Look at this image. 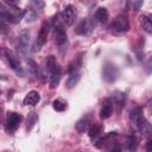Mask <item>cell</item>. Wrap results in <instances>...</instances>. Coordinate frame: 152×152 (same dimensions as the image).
<instances>
[{
    "label": "cell",
    "mask_w": 152,
    "mask_h": 152,
    "mask_svg": "<svg viewBox=\"0 0 152 152\" xmlns=\"http://www.w3.org/2000/svg\"><path fill=\"white\" fill-rule=\"evenodd\" d=\"M118 75H119L118 68H116L113 63L107 62V63L103 65V68H102V76H103L104 81H107L108 83H112V82L116 81Z\"/></svg>",
    "instance_id": "obj_1"
},
{
    "label": "cell",
    "mask_w": 152,
    "mask_h": 152,
    "mask_svg": "<svg viewBox=\"0 0 152 152\" xmlns=\"http://www.w3.org/2000/svg\"><path fill=\"white\" fill-rule=\"evenodd\" d=\"M129 27V24H128V19L126 15L124 14H120L118 15L114 21L110 25V28L114 31V32H118V33H121V32H126Z\"/></svg>",
    "instance_id": "obj_2"
},
{
    "label": "cell",
    "mask_w": 152,
    "mask_h": 152,
    "mask_svg": "<svg viewBox=\"0 0 152 152\" xmlns=\"http://www.w3.org/2000/svg\"><path fill=\"white\" fill-rule=\"evenodd\" d=\"M53 38H55V42L56 44L58 45H62L66 42V33H65V30L63 27V25L59 23V20H55V26H53Z\"/></svg>",
    "instance_id": "obj_3"
},
{
    "label": "cell",
    "mask_w": 152,
    "mask_h": 152,
    "mask_svg": "<svg viewBox=\"0 0 152 152\" xmlns=\"http://www.w3.org/2000/svg\"><path fill=\"white\" fill-rule=\"evenodd\" d=\"M76 15H77L76 8L72 5H68L64 8V11L62 12V14H61L63 23L66 24V25H72L76 21Z\"/></svg>",
    "instance_id": "obj_4"
},
{
    "label": "cell",
    "mask_w": 152,
    "mask_h": 152,
    "mask_svg": "<svg viewBox=\"0 0 152 152\" xmlns=\"http://www.w3.org/2000/svg\"><path fill=\"white\" fill-rule=\"evenodd\" d=\"M21 120H23V116H21L20 114L14 113V112L8 113V115H7V121H6V124H7V129H8L11 133L14 132V131L19 127Z\"/></svg>",
    "instance_id": "obj_5"
},
{
    "label": "cell",
    "mask_w": 152,
    "mask_h": 152,
    "mask_svg": "<svg viewBox=\"0 0 152 152\" xmlns=\"http://www.w3.org/2000/svg\"><path fill=\"white\" fill-rule=\"evenodd\" d=\"M93 28H94V23H93V20L89 19V18H86V19H83V20L78 24V26H77V28H76V33L83 34V36H88V34L91 33Z\"/></svg>",
    "instance_id": "obj_6"
},
{
    "label": "cell",
    "mask_w": 152,
    "mask_h": 152,
    "mask_svg": "<svg viewBox=\"0 0 152 152\" xmlns=\"http://www.w3.org/2000/svg\"><path fill=\"white\" fill-rule=\"evenodd\" d=\"M135 127L138 128V131L142 135H145V137H151L152 135V125L144 116L140 118V120L135 124Z\"/></svg>",
    "instance_id": "obj_7"
},
{
    "label": "cell",
    "mask_w": 152,
    "mask_h": 152,
    "mask_svg": "<svg viewBox=\"0 0 152 152\" xmlns=\"http://www.w3.org/2000/svg\"><path fill=\"white\" fill-rule=\"evenodd\" d=\"M6 53V61H7V63H8V65L11 66V69H13L15 72H20V74H23V69H21V66H20V62H19V59L17 58V56L13 53V52H11V51H6L5 52Z\"/></svg>",
    "instance_id": "obj_8"
},
{
    "label": "cell",
    "mask_w": 152,
    "mask_h": 152,
    "mask_svg": "<svg viewBox=\"0 0 152 152\" xmlns=\"http://www.w3.org/2000/svg\"><path fill=\"white\" fill-rule=\"evenodd\" d=\"M30 44V32L28 31H21V33L18 37V49H20L21 52H25L28 49Z\"/></svg>",
    "instance_id": "obj_9"
},
{
    "label": "cell",
    "mask_w": 152,
    "mask_h": 152,
    "mask_svg": "<svg viewBox=\"0 0 152 152\" xmlns=\"http://www.w3.org/2000/svg\"><path fill=\"white\" fill-rule=\"evenodd\" d=\"M48 32H49V26H48V24H46V23H44V24L42 25V27H40L39 32H38L37 40H36V45H37V48H38V49H40V48L45 44L46 38H48Z\"/></svg>",
    "instance_id": "obj_10"
},
{
    "label": "cell",
    "mask_w": 152,
    "mask_h": 152,
    "mask_svg": "<svg viewBox=\"0 0 152 152\" xmlns=\"http://www.w3.org/2000/svg\"><path fill=\"white\" fill-rule=\"evenodd\" d=\"M39 101H40V95H39V93L36 91V90H31V91H28V93L26 94V96L24 97L23 103H24V106H34V104H37Z\"/></svg>",
    "instance_id": "obj_11"
},
{
    "label": "cell",
    "mask_w": 152,
    "mask_h": 152,
    "mask_svg": "<svg viewBox=\"0 0 152 152\" xmlns=\"http://www.w3.org/2000/svg\"><path fill=\"white\" fill-rule=\"evenodd\" d=\"M49 83H50V88H56L58 84H59V81H61V69L59 66L57 65L52 71L49 72Z\"/></svg>",
    "instance_id": "obj_12"
},
{
    "label": "cell",
    "mask_w": 152,
    "mask_h": 152,
    "mask_svg": "<svg viewBox=\"0 0 152 152\" xmlns=\"http://www.w3.org/2000/svg\"><path fill=\"white\" fill-rule=\"evenodd\" d=\"M113 114V103L109 99H107L102 107H101V110H100V118L101 119H108L110 115Z\"/></svg>",
    "instance_id": "obj_13"
},
{
    "label": "cell",
    "mask_w": 152,
    "mask_h": 152,
    "mask_svg": "<svg viewBox=\"0 0 152 152\" xmlns=\"http://www.w3.org/2000/svg\"><path fill=\"white\" fill-rule=\"evenodd\" d=\"M89 127H90V118H86V116L82 118V119H80L76 122V125H75L76 131L80 132V133L86 132L87 129H89Z\"/></svg>",
    "instance_id": "obj_14"
},
{
    "label": "cell",
    "mask_w": 152,
    "mask_h": 152,
    "mask_svg": "<svg viewBox=\"0 0 152 152\" xmlns=\"http://www.w3.org/2000/svg\"><path fill=\"white\" fill-rule=\"evenodd\" d=\"M108 11L107 8L104 7H99L94 14V19L97 21V23H104L107 19H108Z\"/></svg>",
    "instance_id": "obj_15"
},
{
    "label": "cell",
    "mask_w": 152,
    "mask_h": 152,
    "mask_svg": "<svg viewBox=\"0 0 152 152\" xmlns=\"http://www.w3.org/2000/svg\"><path fill=\"white\" fill-rule=\"evenodd\" d=\"M80 78H81V76H80V72H78L77 70L70 72V74H69V77H68V80H66V87H68V88H74V87L78 83Z\"/></svg>",
    "instance_id": "obj_16"
},
{
    "label": "cell",
    "mask_w": 152,
    "mask_h": 152,
    "mask_svg": "<svg viewBox=\"0 0 152 152\" xmlns=\"http://www.w3.org/2000/svg\"><path fill=\"white\" fill-rule=\"evenodd\" d=\"M140 25L144 28V31H146L147 33L152 34V20L146 17V15H141L140 17Z\"/></svg>",
    "instance_id": "obj_17"
},
{
    "label": "cell",
    "mask_w": 152,
    "mask_h": 152,
    "mask_svg": "<svg viewBox=\"0 0 152 152\" xmlns=\"http://www.w3.org/2000/svg\"><path fill=\"white\" fill-rule=\"evenodd\" d=\"M144 115H142V109L141 108H134L132 112H131V114H129V120H131V122L135 126V124L140 120V118H142Z\"/></svg>",
    "instance_id": "obj_18"
},
{
    "label": "cell",
    "mask_w": 152,
    "mask_h": 152,
    "mask_svg": "<svg viewBox=\"0 0 152 152\" xmlns=\"http://www.w3.org/2000/svg\"><path fill=\"white\" fill-rule=\"evenodd\" d=\"M101 132H102V125H101V124H97V122L93 124V125L89 127V129H88V134H89L90 138L99 137Z\"/></svg>",
    "instance_id": "obj_19"
},
{
    "label": "cell",
    "mask_w": 152,
    "mask_h": 152,
    "mask_svg": "<svg viewBox=\"0 0 152 152\" xmlns=\"http://www.w3.org/2000/svg\"><path fill=\"white\" fill-rule=\"evenodd\" d=\"M45 65H46V70L50 72L52 71L56 66H57V63H56V59L53 56H48L46 59H45Z\"/></svg>",
    "instance_id": "obj_20"
},
{
    "label": "cell",
    "mask_w": 152,
    "mask_h": 152,
    "mask_svg": "<svg viewBox=\"0 0 152 152\" xmlns=\"http://www.w3.org/2000/svg\"><path fill=\"white\" fill-rule=\"evenodd\" d=\"M52 107H53V109L56 112H63L66 108V103L64 101H62L61 99H57V100H55L52 102Z\"/></svg>",
    "instance_id": "obj_21"
},
{
    "label": "cell",
    "mask_w": 152,
    "mask_h": 152,
    "mask_svg": "<svg viewBox=\"0 0 152 152\" xmlns=\"http://www.w3.org/2000/svg\"><path fill=\"white\" fill-rule=\"evenodd\" d=\"M37 121H38V115L36 113H33V112L30 113L28 116H27V131L32 129Z\"/></svg>",
    "instance_id": "obj_22"
},
{
    "label": "cell",
    "mask_w": 152,
    "mask_h": 152,
    "mask_svg": "<svg viewBox=\"0 0 152 152\" xmlns=\"http://www.w3.org/2000/svg\"><path fill=\"white\" fill-rule=\"evenodd\" d=\"M31 6L33 7L34 11H42L45 7V2L44 0H30Z\"/></svg>",
    "instance_id": "obj_23"
},
{
    "label": "cell",
    "mask_w": 152,
    "mask_h": 152,
    "mask_svg": "<svg viewBox=\"0 0 152 152\" xmlns=\"http://www.w3.org/2000/svg\"><path fill=\"white\" fill-rule=\"evenodd\" d=\"M135 147H137V139L135 137H131L127 141V148L132 151V150H135Z\"/></svg>",
    "instance_id": "obj_24"
},
{
    "label": "cell",
    "mask_w": 152,
    "mask_h": 152,
    "mask_svg": "<svg viewBox=\"0 0 152 152\" xmlns=\"http://www.w3.org/2000/svg\"><path fill=\"white\" fill-rule=\"evenodd\" d=\"M25 14H26V15H25V19H26V21H33V20L36 19V14H34L33 12H31V11L26 12Z\"/></svg>",
    "instance_id": "obj_25"
},
{
    "label": "cell",
    "mask_w": 152,
    "mask_h": 152,
    "mask_svg": "<svg viewBox=\"0 0 152 152\" xmlns=\"http://www.w3.org/2000/svg\"><path fill=\"white\" fill-rule=\"evenodd\" d=\"M7 5L12 6V7H17L19 4H20V0H4Z\"/></svg>",
    "instance_id": "obj_26"
},
{
    "label": "cell",
    "mask_w": 152,
    "mask_h": 152,
    "mask_svg": "<svg viewBox=\"0 0 152 152\" xmlns=\"http://www.w3.org/2000/svg\"><path fill=\"white\" fill-rule=\"evenodd\" d=\"M146 70L147 72H152V57L146 62Z\"/></svg>",
    "instance_id": "obj_27"
},
{
    "label": "cell",
    "mask_w": 152,
    "mask_h": 152,
    "mask_svg": "<svg viewBox=\"0 0 152 152\" xmlns=\"http://www.w3.org/2000/svg\"><path fill=\"white\" fill-rule=\"evenodd\" d=\"M146 148H147L148 151H152V138L148 139V141H147V144H146Z\"/></svg>",
    "instance_id": "obj_28"
},
{
    "label": "cell",
    "mask_w": 152,
    "mask_h": 152,
    "mask_svg": "<svg viewBox=\"0 0 152 152\" xmlns=\"http://www.w3.org/2000/svg\"><path fill=\"white\" fill-rule=\"evenodd\" d=\"M141 4H142V0H137V2H135V8L139 10L140 6H141Z\"/></svg>",
    "instance_id": "obj_29"
},
{
    "label": "cell",
    "mask_w": 152,
    "mask_h": 152,
    "mask_svg": "<svg viewBox=\"0 0 152 152\" xmlns=\"http://www.w3.org/2000/svg\"><path fill=\"white\" fill-rule=\"evenodd\" d=\"M151 107H152V102H151Z\"/></svg>",
    "instance_id": "obj_30"
}]
</instances>
